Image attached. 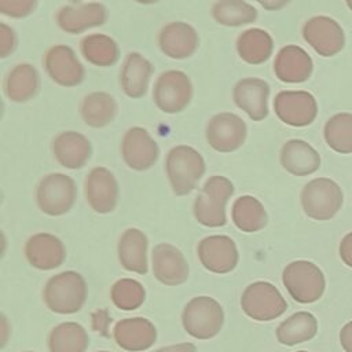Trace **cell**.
Listing matches in <instances>:
<instances>
[{
	"mask_svg": "<svg viewBox=\"0 0 352 352\" xmlns=\"http://www.w3.org/2000/svg\"><path fill=\"white\" fill-rule=\"evenodd\" d=\"M25 256L34 268L48 271L63 264L66 249L58 236L48 232H37L26 241Z\"/></svg>",
	"mask_w": 352,
	"mask_h": 352,
	"instance_id": "21",
	"label": "cell"
},
{
	"mask_svg": "<svg viewBox=\"0 0 352 352\" xmlns=\"http://www.w3.org/2000/svg\"><path fill=\"white\" fill-rule=\"evenodd\" d=\"M201 264L210 272L227 274L238 264V249L235 242L227 235L205 236L197 248Z\"/></svg>",
	"mask_w": 352,
	"mask_h": 352,
	"instance_id": "13",
	"label": "cell"
},
{
	"mask_svg": "<svg viewBox=\"0 0 352 352\" xmlns=\"http://www.w3.org/2000/svg\"><path fill=\"white\" fill-rule=\"evenodd\" d=\"M84 188L85 198L95 212L110 213L117 206L118 183L109 169L103 166L91 169L85 179Z\"/></svg>",
	"mask_w": 352,
	"mask_h": 352,
	"instance_id": "16",
	"label": "cell"
},
{
	"mask_svg": "<svg viewBox=\"0 0 352 352\" xmlns=\"http://www.w3.org/2000/svg\"><path fill=\"white\" fill-rule=\"evenodd\" d=\"M166 175L176 195H187L205 173V161L192 147L180 144L169 150L166 155Z\"/></svg>",
	"mask_w": 352,
	"mask_h": 352,
	"instance_id": "2",
	"label": "cell"
},
{
	"mask_svg": "<svg viewBox=\"0 0 352 352\" xmlns=\"http://www.w3.org/2000/svg\"><path fill=\"white\" fill-rule=\"evenodd\" d=\"M245 121L234 113H219L206 124V140L212 148L220 153L238 150L246 139Z\"/></svg>",
	"mask_w": 352,
	"mask_h": 352,
	"instance_id": "12",
	"label": "cell"
},
{
	"mask_svg": "<svg viewBox=\"0 0 352 352\" xmlns=\"http://www.w3.org/2000/svg\"><path fill=\"white\" fill-rule=\"evenodd\" d=\"M52 153L62 166L67 169H80L91 158L92 148L89 140L84 135L76 131H66L54 139Z\"/></svg>",
	"mask_w": 352,
	"mask_h": 352,
	"instance_id": "24",
	"label": "cell"
},
{
	"mask_svg": "<svg viewBox=\"0 0 352 352\" xmlns=\"http://www.w3.org/2000/svg\"><path fill=\"white\" fill-rule=\"evenodd\" d=\"M110 297L118 309L133 311L143 304L146 290L140 282L131 278H122L111 286Z\"/></svg>",
	"mask_w": 352,
	"mask_h": 352,
	"instance_id": "37",
	"label": "cell"
},
{
	"mask_svg": "<svg viewBox=\"0 0 352 352\" xmlns=\"http://www.w3.org/2000/svg\"><path fill=\"white\" fill-rule=\"evenodd\" d=\"M153 352H197V346L192 342H180V344L160 348Z\"/></svg>",
	"mask_w": 352,
	"mask_h": 352,
	"instance_id": "42",
	"label": "cell"
},
{
	"mask_svg": "<svg viewBox=\"0 0 352 352\" xmlns=\"http://www.w3.org/2000/svg\"><path fill=\"white\" fill-rule=\"evenodd\" d=\"M106 18L107 11L102 3H73L63 6L56 14L59 28L70 34L100 26Z\"/></svg>",
	"mask_w": 352,
	"mask_h": 352,
	"instance_id": "19",
	"label": "cell"
},
{
	"mask_svg": "<svg viewBox=\"0 0 352 352\" xmlns=\"http://www.w3.org/2000/svg\"><path fill=\"white\" fill-rule=\"evenodd\" d=\"M44 67L52 81L62 87H76L85 76L84 66L76 52L63 44L51 47L44 56Z\"/></svg>",
	"mask_w": 352,
	"mask_h": 352,
	"instance_id": "15",
	"label": "cell"
},
{
	"mask_svg": "<svg viewBox=\"0 0 352 352\" xmlns=\"http://www.w3.org/2000/svg\"><path fill=\"white\" fill-rule=\"evenodd\" d=\"M278 118L292 126H307L318 116V103L308 91H280L274 99Z\"/></svg>",
	"mask_w": 352,
	"mask_h": 352,
	"instance_id": "10",
	"label": "cell"
},
{
	"mask_svg": "<svg viewBox=\"0 0 352 352\" xmlns=\"http://www.w3.org/2000/svg\"><path fill=\"white\" fill-rule=\"evenodd\" d=\"M314 70L311 56L298 45H285L274 60L275 76L283 82L307 81Z\"/></svg>",
	"mask_w": 352,
	"mask_h": 352,
	"instance_id": "23",
	"label": "cell"
},
{
	"mask_svg": "<svg viewBox=\"0 0 352 352\" xmlns=\"http://www.w3.org/2000/svg\"><path fill=\"white\" fill-rule=\"evenodd\" d=\"M234 194V184L224 176H210L197 195L192 212L205 227H221L227 223L226 204Z\"/></svg>",
	"mask_w": 352,
	"mask_h": 352,
	"instance_id": "3",
	"label": "cell"
},
{
	"mask_svg": "<svg viewBox=\"0 0 352 352\" xmlns=\"http://www.w3.org/2000/svg\"><path fill=\"white\" fill-rule=\"evenodd\" d=\"M224 323V312L214 298L198 296L191 298L183 309L182 324L188 336L197 340L216 337Z\"/></svg>",
	"mask_w": 352,
	"mask_h": 352,
	"instance_id": "5",
	"label": "cell"
},
{
	"mask_svg": "<svg viewBox=\"0 0 352 352\" xmlns=\"http://www.w3.org/2000/svg\"><path fill=\"white\" fill-rule=\"evenodd\" d=\"M318 333L316 318L307 311H298L285 319L275 331L276 340L286 345L293 346L312 340Z\"/></svg>",
	"mask_w": 352,
	"mask_h": 352,
	"instance_id": "29",
	"label": "cell"
},
{
	"mask_svg": "<svg viewBox=\"0 0 352 352\" xmlns=\"http://www.w3.org/2000/svg\"><path fill=\"white\" fill-rule=\"evenodd\" d=\"M272 50V37L268 32L258 28L242 32L236 40V51L239 56L250 65L264 63L271 56Z\"/></svg>",
	"mask_w": 352,
	"mask_h": 352,
	"instance_id": "31",
	"label": "cell"
},
{
	"mask_svg": "<svg viewBox=\"0 0 352 352\" xmlns=\"http://www.w3.org/2000/svg\"><path fill=\"white\" fill-rule=\"evenodd\" d=\"M304 40L322 56H333L345 45V34L340 23L326 15L309 18L302 26Z\"/></svg>",
	"mask_w": 352,
	"mask_h": 352,
	"instance_id": "11",
	"label": "cell"
},
{
	"mask_svg": "<svg viewBox=\"0 0 352 352\" xmlns=\"http://www.w3.org/2000/svg\"><path fill=\"white\" fill-rule=\"evenodd\" d=\"M340 342L345 352H352V320L342 326L340 331Z\"/></svg>",
	"mask_w": 352,
	"mask_h": 352,
	"instance_id": "41",
	"label": "cell"
},
{
	"mask_svg": "<svg viewBox=\"0 0 352 352\" xmlns=\"http://www.w3.org/2000/svg\"><path fill=\"white\" fill-rule=\"evenodd\" d=\"M346 6L352 10V0H346Z\"/></svg>",
	"mask_w": 352,
	"mask_h": 352,
	"instance_id": "44",
	"label": "cell"
},
{
	"mask_svg": "<svg viewBox=\"0 0 352 352\" xmlns=\"http://www.w3.org/2000/svg\"><path fill=\"white\" fill-rule=\"evenodd\" d=\"M192 98L190 77L182 70L162 72L153 89V99L157 107L168 114L183 111Z\"/></svg>",
	"mask_w": 352,
	"mask_h": 352,
	"instance_id": "9",
	"label": "cell"
},
{
	"mask_svg": "<svg viewBox=\"0 0 352 352\" xmlns=\"http://www.w3.org/2000/svg\"><path fill=\"white\" fill-rule=\"evenodd\" d=\"M342 201L341 187L329 177H316L301 190L302 210L314 220H330L341 209Z\"/></svg>",
	"mask_w": 352,
	"mask_h": 352,
	"instance_id": "6",
	"label": "cell"
},
{
	"mask_svg": "<svg viewBox=\"0 0 352 352\" xmlns=\"http://www.w3.org/2000/svg\"><path fill=\"white\" fill-rule=\"evenodd\" d=\"M327 146L340 153H352V113H338L330 117L323 129Z\"/></svg>",
	"mask_w": 352,
	"mask_h": 352,
	"instance_id": "35",
	"label": "cell"
},
{
	"mask_svg": "<svg viewBox=\"0 0 352 352\" xmlns=\"http://www.w3.org/2000/svg\"><path fill=\"white\" fill-rule=\"evenodd\" d=\"M117 110L116 99L107 92H92L80 104V114L84 122L92 128L109 125L114 120Z\"/></svg>",
	"mask_w": 352,
	"mask_h": 352,
	"instance_id": "30",
	"label": "cell"
},
{
	"mask_svg": "<svg viewBox=\"0 0 352 352\" xmlns=\"http://www.w3.org/2000/svg\"><path fill=\"white\" fill-rule=\"evenodd\" d=\"M40 88V76L29 63H19L10 70L4 81L7 98L16 103L30 100Z\"/></svg>",
	"mask_w": 352,
	"mask_h": 352,
	"instance_id": "28",
	"label": "cell"
},
{
	"mask_svg": "<svg viewBox=\"0 0 352 352\" xmlns=\"http://www.w3.org/2000/svg\"><path fill=\"white\" fill-rule=\"evenodd\" d=\"M88 345L87 330L76 322L56 324L48 336L50 352H85Z\"/></svg>",
	"mask_w": 352,
	"mask_h": 352,
	"instance_id": "32",
	"label": "cell"
},
{
	"mask_svg": "<svg viewBox=\"0 0 352 352\" xmlns=\"http://www.w3.org/2000/svg\"><path fill=\"white\" fill-rule=\"evenodd\" d=\"M8 329H10V324H8L7 318H6V315H1V346H4L7 342V338L10 334Z\"/></svg>",
	"mask_w": 352,
	"mask_h": 352,
	"instance_id": "43",
	"label": "cell"
},
{
	"mask_svg": "<svg viewBox=\"0 0 352 352\" xmlns=\"http://www.w3.org/2000/svg\"><path fill=\"white\" fill-rule=\"evenodd\" d=\"M161 51L173 59H184L191 56L199 44L198 33L186 22H170L164 26L158 36Z\"/></svg>",
	"mask_w": 352,
	"mask_h": 352,
	"instance_id": "22",
	"label": "cell"
},
{
	"mask_svg": "<svg viewBox=\"0 0 352 352\" xmlns=\"http://www.w3.org/2000/svg\"><path fill=\"white\" fill-rule=\"evenodd\" d=\"M148 241L143 231L138 228H128L122 232L118 241V260L121 265L131 272L146 274Z\"/></svg>",
	"mask_w": 352,
	"mask_h": 352,
	"instance_id": "27",
	"label": "cell"
},
{
	"mask_svg": "<svg viewBox=\"0 0 352 352\" xmlns=\"http://www.w3.org/2000/svg\"><path fill=\"white\" fill-rule=\"evenodd\" d=\"M231 217L234 224L243 232H256L265 227L267 212L264 205L253 195H242L232 204Z\"/></svg>",
	"mask_w": 352,
	"mask_h": 352,
	"instance_id": "33",
	"label": "cell"
},
{
	"mask_svg": "<svg viewBox=\"0 0 352 352\" xmlns=\"http://www.w3.org/2000/svg\"><path fill=\"white\" fill-rule=\"evenodd\" d=\"M16 47V37L14 30L4 22L0 23V56H8Z\"/></svg>",
	"mask_w": 352,
	"mask_h": 352,
	"instance_id": "39",
	"label": "cell"
},
{
	"mask_svg": "<svg viewBox=\"0 0 352 352\" xmlns=\"http://www.w3.org/2000/svg\"><path fill=\"white\" fill-rule=\"evenodd\" d=\"M43 298L47 308L55 314H76L82 308L87 300L85 279L76 271L56 274L45 283Z\"/></svg>",
	"mask_w": 352,
	"mask_h": 352,
	"instance_id": "1",
	"label": "cell"
},
{
	"mask_svg": "<svg viewBox=\"0 0 352 352\" xmlns=\"http://www.w3.org/2000/svg\"><path fill=\"white\" fill-rule=\"evenodd\" d=\"M98 352H110V351H98Z\"/></svg>",
	"mask_w": 352,
	"mask_h": 352,
	"instance_id": "45",
	"label": "cell"
},
{
	"mask_svg": "<svg viewBox=\"0 0 352 352\" xmlns=\"http://www.w3.org/2000/svg\"><path fill=\"white\" fill-rule=\"evenodd\" d=\"M28 352H32V351H28Z\"/></svg>",
	"mask_w": 352,
	"mask_h": 352,
	"instance_id": "47",
	"label": "cell"
},
{
	"mask_svg": "<svg viewBox=\"0 0 352 352\" xmlns=\"http://www.w3.org/2000/svg\"><path fill=\"white\" fill-rule=\"evenodd\" d=\"M81 52L89 63L102 67L114 65L120 56L117 43L102 33L85 36L81 40Z\"/></svg>",
	"mask_w": 352,
	"mask_h": 352,
	"instance_id": "34",
	"label": "cell"
},
{
	"mask_svg": "<svg viewBox=\"0 0 352 352\" xmlns=\"http://www.w3.org/2000/svg\"><path fill=\"white\" fill-rule=\"evenodd\" d=\"M153 73L151 63L139 52H129L120 73L121 88L129 98H142L148 88Z\"/></svg>",
	"mask_w": 352,
	"mask_h": 352,
	"instance_id": "26",
	"label": "cell"
},
{
	"mask_svg": "<svg viewBox=\"0 0 352 352\" xmlns=\"http://www.w3.org/2000/svg\"><path fill=\"white\" fill-rule=\"evenodd\" d=\"M340 257L352 268V231L348 232L340 242Z\"/></svg>",
	"mask_w": 352,
	"mask_h": 352,
	"instance_id": "40",
	"label": "cell"
},
{
	"mask_svg": "<svg viewBox=\"0 0 352 352\" xmlns=\"http://www.w3.org/2000/svg\"><path fill=\"white\" fill-rule=\"evenodd\" d=\"M214 21L224 26H242L257 18V10L242 0H220L212 7Z\"/></svg>",
	"mask_w": 352,
	"mask_h": 352,
	"instance_id": "36",
	"label": "cell"
},
{
	"mask_svg": "<svg viewBox=\"0 0 352 352\" xmlns=\"http://www.w3.org/2000/svg\"><path fill=\"white\" fill-rule=\"evenodd\" d=\"M121 154L131 169L146 170L158 160L160 148L157 142L144 128L132 126L122 138Z\"/></svg>",
	"mask_w": 352,
	"mask_h": 352,
	"instance_id": "14",
	"label": "cell"
},
{
	"mask_svg": "<svg viewBox=\"0 0 352 352\" xmlns=\"http://www.w3.org/2000/svg\"><path fill=\"white\" fill-rule=\"evenodd\" d=\"M77 187L74 180L65 173L44 176L36 190V201L41 212L50 216H62L74 205Z\"/></svg>",
	"mask_w": 352,
	"mask_h": 352,
	"instance_id": "8",
	"label": "cell"
},
{
	"mask_svg": "<svg viewBox=\"0 0 352 352\" xmlns=\"http://www.w3.org/2000/svg\"><path fill=\"white\" fill-rule=\"evenodd\" d=\"M297 352H308V351H297Z\"/></svg>",
	"mask_w": 352,
	"mask_h": 352,
	"instance_id": "46",
	"label": "cell"
},
{
	"mask_svg": "<svg viewBox=\"0 0 352 352\" xmlns=\"http://www.w3.org/2000/svg\"><path fill=\"white\" fill-rule=\"evenodd\" d=\"M241 308L250 319L268 322L285 314L287 302L272 283L257 280L243 290L241 296Z\"/></svg>",
	"mask_w": 352,
	"mask_h": 352,
	"instance_id": "7",
	"label": "cell"
},
{
	"mask_svg": "<svg viewBox=\"0 0 352 352\" xmlns=\"http://www.w3.org/2000/svg\"><path fill=\"white\" fill-rule=\"evenodd\" d=\"M153 274L166 286H177L188 278V264L183 253L170 243H160L151 253Z\"/></svg>",
	"mask_w": 352,
	"mask_h": 352,
	"instance_id": "17",
	"label": "cell"
},
{
	"mask_svg": "<svg viewBox=\"0 0 352 352\" xmlns=\"http://www.w3.org/2000/svg\"><path fill=\"white\" fill-rule=\"evenodd\" d=\"M282 282L292 298L300 304L318 301L326 289L322 270L308 260L289 263L282 272Z\"/></svg>",
	"mask_w": 352,
	"mask_h": 352,
	"instance_id": "4",
	"label": "cell"
},
{
	"mask_svg": "<svg viewBox=\"0 0 352 352\" xmlns=\"http://www.w3.org/2000/svg\"><path fill=\"white\" fill-rule=\"evenodd\" d=\"M232 98L253 121H261L268 116L270 85L267 81L254 77L242 78L235 84Z\"/></svg>",
	"mask_w": 352,
	"mask_h": 352,
	"instance_id": "20",
	"label": "cell"
},
{
	"mask_svg": "<svg viewBox=\"0 0 352 352\" xmlns=\"http://www.w3.org/2000/svg\"><path fill=\"white\" fill-rule=\"evenodd\" d=\"M36 7L32 0H0V11L12 18H22L29 15Z\"/></svg>",
	"mask_w": 352,
	"mask_h": 352,
	"instance_id": "38",
	"label": "cell"
},
{
	"mask_svg": "<svg viewBox=\"0 0 352 352\" xmlns=\"http://www.w3.org/2000/svg\"><path fill=\"white\" fill-rule=\"evenodd\" d=\"M113 337L122 349L140 352L154 345L157 341V329L153 322L146 318H125L114 324Z\"/></svg>",
	"mask_w": 352,
	"mask_h": 352,
	"instance_id": "18",
	"label": "cell"
},
{
	"mask_svg": "<svg viewBox=\"0 0 352 352\" xmlns=\"http://www.w3.org/2000/svg\"><path fill=\"white\" fill-rule=\"evenodd\" d=\"M280 165L294 176H307L319 169L320 155L305 140L290 139L282 146Z\"/></svg>",
	"mask_w": 352,
	"mask_h": 352,
	"instance_id": "25",
	"label": "cell"
}]
</instances>
